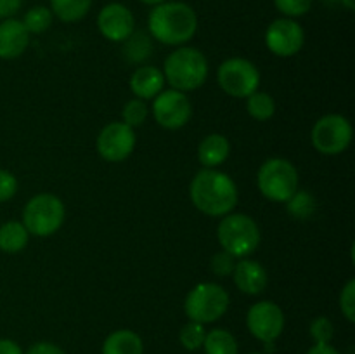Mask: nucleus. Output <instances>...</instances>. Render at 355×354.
Returning <instances> with one entry per match:
<instances>
[{
  "mask_svg": "<svg viewBox=\"0 0 355 354\" xmlns=\"http://www.w3.org/2000/svg\"><path fill=\"white\" fill-rule=\"evenodd\" d=\"M17 193V179L9 170L0 169V203L9 201Z\"/></svg>",
  "mask_w": 355,
  "mask_h": 354,
  "instance_id": "33",
  "label": "nucleus"
},
{
  "mask_svg": "<svg viewBox=\"0 0 355 354\" xmlns=\"http://www.w3.org/2000/svg\"><path fill=\"white\" fill-rule=\"evenodd\" d=\"M52 10L45 6H35L24 14L23 17V24L24 28L28 30V33H35V35H40L44 31H47L52 24Z\"/></svg>",
  "mask_w": 355,
  "mask_h": 354,
  "instance_id": "26",
  "label": "nucleus"
},
{
  "mask_svg": "<svg viewBox=\"0 0 355 354\" xmlns=\"http://www.w3.org/2000/svg\"><path fill=\"white\" fill-rule=\"evenodd\" d=\"M30 233L23 222L9 221L0 226V250L6 253H17L26 248Z\"/></svg>",
  "mask_w": 355,
  "mask_h": 354,
  "instance_id": "20",
  "label": "nucleus"
},
{
  "mask_svg": "<svg viewBox=\"0 0 355 354\" xmlns=\"http://www.w3.org/2000/svg\"><path fill=\"white\" fill-rule=\"evenodd\" d=\"M342 2V6L345 7L347 10H354L355 9V0H340Z\"/></svg>",
  "mask_w": 355,
  "mask_h": 354,
  "instance_id": "38",
  "label": "nucleus"
},
{
  "mask_svg": "<svg viewBox=\"0 0 355 354\" xmlns=\"http://www.w3.org/2000/svg\"><path fill=\"white\" fill-rule=\"evenodd\" d=\"M23 6V0H0V19L12 17Z\"/></svg>",
  "mask_w": 355,
  "mask_h": 354,
  "instance_id": "34",
  "label": "nucleus"
},
{
  "mask_svg": "<svg viewBox=\"0 0 355 354\" xmlns=\"http://www.w3.org/2000/svg\"><path fill=\"white\" fill-rule=\"evenodd\" d=\"M0 354H23L19 344L10 339H0Z\"/></svg>",
  "mask_w": 355,
  "mask_h": 354,
  "instance_id": "36",
  "label": "nucleus"
},
{
  "mask_svg": "<svg viewBox=\"0 0 355 354\" xmlns=\"http://www.w3.org/2000/svg\"><path fill=\"white\" fill-rule=\"evenodd\" d=\"M130 90L137 99H155L165 87V76L156 66H139L130 76Z\"/></svg>",
  "mask_w": 355,
  "mask_h": 354,
  "instance_id": "17",
  "label": "nucleus"
},
{
  "mask_svg": "<svg viewBox=\"0 0 355 354\" xmlns=\"http://www.w3.org/2000/svg\"><path fill=\"white\" fill-rule=\"evenodd\" d=\"M142 3H146V6H159V3H163V2H166V0H141Z\"/></svg>",
  "mask_w": 355,
  "mask_h": 354,
  "instance_id": "39",
  "label": "nucleus"
},
{
  "mask_svg": "<svg viewBox=\"0 0 355 354\" xmlns=\"http://www.w3.org/2000/svg\"><path fill=\"white\" fill-rule=\"evenodd\" d=\"M205 337H207L205 325H201V323H196V321H189L187 325L182 326L179 339L184 349L198 351L200 347H203Z\"/></svg>",
  "mask_w": 355,
  "mask_h": 354,
  "instance_id": "28",
  "label": "nucleus"
},
{
  "mask_svg": "<svg viewBox=\"0 0 355 354\" xmlns=\"http://www.w3.org/2000/svg\"><path fill=\"white\" fill-rule=\"evenodd\" d=\"M92 0H51V10L62 23H76L89 14Z\"/></svg>",
  "mask_w": 355,
  "mask_h": 354,
  "instance_id": "22",
  "label": "nucleus"
},
{
  "mask_svg": "<svg viewBox=\"0 0 355 354\" xmlns=\"http://www.w3.org/2000/svg\"><path fill=\"white\" fill-rule=\"evenodd\" d=\"M252 354H259V353H252Z\"/></svg>",
  "mask_w": 355,
  "mask_h": 354,
  "instance_id": "40",
  "label": "nucleus"
},
{
  "mask_svg": "<svg viewBox=\"0 0 355 354\" xmlns=\"http://www.w3.org/2000/svg\"><path fill=\"white\" fill-rule=\"evenodd\" d=\"M148 30L162 44L184 45L196 35L198 16L187 3L166 0L153 7L148 17Z\"/></svg>",
  "mask_w": 355,
  "mask_h": 354,
  "instance_id": "2",
  "label": "nucleus"
},
{
  "mask_svg": "<svg viewBox=\"0 0 355 354\" xmlns=\"http://www.w3.org/2000/svg\"><path fill=\"white\" fill-rule=\"evenodd\" d=\"M236 262H238V260H236L234 255H231V253H227L225 250H222V252L215 253V255L211 257V260H210L211 273L217 274V276H220V278L232 276Z\"/></svg>",
  "mask_w": 355,
  "mask_h": 354,
  "instance_id": "30",
  "label": "nucleus"
},
{
  "mask_svg": "<svg viewBox=\"0 0 355 354\" xmlns=\"http://www.w3.org/2000/svg\"><path fill=\"white\" fill-rule=\"evenodd\" d=\"M217 80L220 89L227 96L246 99L252 96L260 85V71L252 61L245 58L225 59L217 71Z\"/></svg>",
  "mask_w": 355,
  "mask_h": 354,
  "instance_id": "8",
  "label": "nucleus"
},
{
  "mask_svg": "<svg viewBox=\"0 0 355 354\" xmlns=\"http://www.w3.org/2000/svg\"><path fill=\"white\" fill-rule=\"evenodd\" d=\"M217 239L222 250L234 255L236 259H245L255 252L260 245V228L246 214H227L222 217L217 228Z\"/></svg>",
  "mask_w": 355,
  "mask_h": 354,
  "instance_id": "4",
  "label": "nucleus"
},
{
  "mask_svg": "<svg viewBox=\"0 0 355 354\" xmlns=\"http://www.w3.org/2000/svg\"><path fill=\"white\" fill-rule=\"evenodd\" d=\"M335 335V326L326 316H319L311 323V337L315 344H329Z\"/></svg>",
  "mask_w": 355,
  "mask_h": 354,
  "instance_id": "31",
  "label": "nucleus"
},
{
  "mask_svg": "<svg viewBox=\"0 0 355 354\" xmlns=\"http://www.w3.org/2000/svg\"><path fill=\"white\" fill-rule=\"evenodd\" d=\"M30 33L23 21L7 17L0 23V59H16L26 52Z\"/></svg>",
  "mask_w": 355,
  "mask_h": 354,
  "instance_id": "15",
  "label": "nucleus"
},
{
  "mask_svg": "<svg viewBox=\"0 0 355 354\" xmlns=\"http://www.w3.org/2000/svg\"><path fill=\"white\" fill-rule=\"evenodd\" d=\"M231 155V142L222 134H208L198 146V160L205 169H218Z\"/></svg>",
  "mask_w": 355,
  "mask_h": 354,
  "instance_id": "18",
  "label": "nucleus"
},
{
  "mask_svg": "<svg viewBox=\"0 0 355 354\" xmlns=\"http://www.w3.org/2000/svg\"><path fill=\"white\" fill-rule=\"evenodd\" d=\"M203 347L207 354H238V342L234 335L224 328H215L208 332Z\"/></svg>",
  "mask_w": 355,
  "mask_h": 354,
  "instance_id": "23",
  "label": "nucleus"
},
{
  "mask_svg": "<svg viewBox=\"0 0 355 354\" xmlns=\"http://www.w3.org/2000/svg\"><path fill=\"white\" fill-rule=\"evenodd\" d=\"M123 58L127 62L132 65H139L144 62L146 59L151 58L153 54V42L146 31H134L127 40L123 42Z\"/></svg>",
  "mask_w": 355,
  "mask_h": 354,
  "instance_id": "21",
  "label": "nucleus"
},
{
  "mask_svg": "<svg viewBox=\"0 0 355 354\" xmlns=\"http://www.w3.org/2000/svg\"><path fill=\"white\" fill-rule=\"evenodd\" d=\"M307 354H338V351L331 344H315L309 349Z\"/></svg>",
  "mask_w": 355,
  "mask_h": 354,
  "instance_id": "37",
  "label": "nucleus"
},
{
  "mask_svg": "<svg viewBox=\"0 0 355 354\" xmlns=\"http://www.w3.org/2000/svg\"><path fill=\"white\" fill-rule=\"evenodd\" d=\"M232 278H234L238 290L246 295L262 294L267 288V283H269L266 267L262 264L255 262V260L246 259V257L236 262Z\"/></svg>",
  "mask_w": 355,
  "mask_h": 354,
  "instance_id": "16",
  "label": "nucleus"
},
{
  "mask_svg": "<svg viewBox=\"0 0 355 354\" xmlns=\"http://www.w3.org/2000/svg\"><path fill=\"white\" fill-rule=\"evenodd\" d=\"M312 2L314 0H274V6L284 17L293 19V17L305 16L312 9Z\"/></svg>",
  "mask_w": 355,
  "mask_h": 354,
  "instance_id": "29",
  "label": "nucleus"
},
{
  "mask_svg": "<svg viewBox=\"0 0 355 354\" xmlns=\"http://www.w3.org/2000/svg\"><path fill=\"white\" fill-rule=\"evenodd\" d=\"M352 125L342 115H324L314 124L311 132L312 146L321 155L335 156L345 151L352 142Z\"/></svg>",
  "mask_w": 355,
  "mask_h": 354,
  "instance_id": "9",
  "label": "nucleus"
},
{
  "mask_svg": "<svg viewBox=\"0 0 355 354\" xmlns=\"http://www.w3.org/2000/svg\"><path fill=\"white\" fill-rule=\"evenodd\" d=\"M246 326L255 339L272 344L284 330V312L276 302L260 301L248 309Z\"/></svg>",
  "mask_w": 355,
  "mask_h": 354,
  "instance_id": "11",
  "label": "nucleus"
},
{
  "mask_svg": "<svg viewBox=\"0 0 355 354\" xmlns=\"http://www.w3.org/2000/svg\"><path fill=\"white\" fill-rule=\"evenodd\" d=\"M26 354H66L61 347H58L55 344L51 342H38L28 349Z\"/></svg>",
  "mask_w": 355,
  "mask_h": 354,
  "instance_id": "35",
  "label": "nucleus"
},
{
  "mask_svg": "<svg viewBox=\"0 0 355 354\" xmlns=\"http://www.w3.org/2000/svg\"><path fill=\"white\" fill-rule=\"evenodd\" d=\"M142 339L132 330H116L106 337L103 344V354H142Z\"/></svg>",
  "mask_w": 355,
  "mask_h": 354,
  "instance_id": "19",
  "label": "nucleus"
},
{
  "mask_svg": "<svg viewBox=\"0 0 355 354\" xmlns=\"http://www.w3.org/2000/svg\"><path fill=\"white\" fill-rule=\"evenodd\" d=\"M148 115H149L148 103L142 99H137V97L128 101V103L123 106V111H121L123 124L132 128L141 127V125L148 120Z\"/></svg>",
  "mask_w": 355,
  "mask_h": 354,
  "instance_id": "27",
  "label": "nucleus"
},
{
  "mask_svg": "<svg viewBox=\"0 0 355 354\" xmlns=\"http://www.w3.org/2000/svg\"><path fill=\"white\" fill-rule=\"evenodd\" d=\"M231 298L227 290L217 283H198L184 301V312L191 321L214 323L227 312Z\"/></svg>",
  "mask_w": 355,
  "mask_h": 354,
  "instance_id": "7",
  "label": "nucleus"
},
{
  "mask_svg": "<svg viewBox=\"0 0 355 354\" xmlns=\"http://www.w3.org/2000/svg\"><path fill=\"white\" fill-rule=\"evenodd\" d=\"M246 111L257 121H267L276 113V101L270 94L255 90L252 96L246 97Z\"/></svg>",
  "mask_w": 355,
  "mask_h": 354,
  "instance_id": "24",
  "label": "nucleus"
},
{
  "mask_svg": "<svg viewBox=\"0 0 355 354\" xmlns=\"http://www.w3.org/2000/svg\"><path fill=\"white\" fill-rule=\"evenodd\" d=\"M286 210L297 221H309L315 214V198L307 191L298 189L286 201Z\"/></svg>",
  "mask_w": 355,
  "mask_h": 354,
  "instance_id": "25",
  "label": "nucleus"
},
{
  "mask_svg": "<svg viewBox=\"0 0 355 354\" xmlns=\"http://www.w3.org/2000/svg\"><path fill=\"white\" fill-rule=\"evenodd\" d=\"M194 207L210 217H224L238 205V186L218 169H203L193 177L189 187Z\"/></svg>",
  "mask_w": 355,
  "mask_h": 354,
  "instance_id": "1",
  "label": "nucleus"
},
{
  "mask_svg": "<svg viewBox=\"0 0 355 354\" xmlns=\"http://www.w3.org/2000/svg\"><path fill=\"white\" fill-rule=\"evenodd\" d=\"M163 76L179 92L196 90L207 82L208 61L201 51L194 47H179L170 52L163 65Z\"/></svg>",
  "mask_w": 355,
  "mask_h": 354,
  "instance_id": "3",
  "label": "nucleus"
},
{
  "mask_svg": "<svg viewBox=\"0 0 355 354\" xmlns=\"http://www.w3.org/2000/svg\"><path fill=\"white\" fill-rule=\"evenodd\" d=\"M97 28L110 42H125L135 31L134 14L123 3L111 2L101 9Z\"/></svg>",
  "mask_w": 355,
  "mask_h": 354,
  "instance_id": "14",
  "label": "nucleus"
},
{
  "mask_svg": "<svg viewBox=\"0 0 355 354\" xmlns=\"http://www.w3.org/2000/svg\"><path fill=\"white\" fill-rule=\"evenodd\" d=\"M193 108L189 97L175 89L162 90L153 103V117L156 124L168 130L182 128L191 120Z\"/></svg>",
  "mask_w": 355,
  "mask_h": 354,
  "instance_id": "10",
  "label": "nucleus"
},
{
  "mask_svg": "<svg viewBox=\"0 0 355 354\" xmlns=\"http://www.w3.org/2000/svg\"><path fill=\"white\" fill-rule=\"evenodd\" d=\"M64 203L51 193L35 194L28 200L23 210V224L28 233L38 238H47L58 233L64 224Z\"/></svg>",
  "mask_w": 355,
  "mask_h": 354,
  "instance_id": "5",
  "label": "nucleus"
},
{
  "mask_svg": "<svg viewBox=\"0 0 355 354\" xmlns=\"http://www.w3.org/2000/svg\"><path fill=\"white\" fill-rule=\"evenodd\" d=\"M298 170L290 160L269 158L262 163L257 174L259 189L267 200L286 203L298 191Z\"/></svg>",
  "mask_w": 355,
  "mask_h": 354,
  "instance_id": "6",
  "label": "nucleus"
},
{
  "mask_svg": "<svg viewBox=\"0 0 355 354\" xmlns=\"http://www.w3.org/2000/svg\"><path fill=\"white\" fill-rule=\"evenodd\" d=\"M305 44V31L295 19L279 17L266 30V45L274 56L291 58L302 51Z\"/></svg>",
  "mask_w": 355,
  "mask_h": 354,
  "instance_id": "13",
  "label": "nucleus"
},
{
  "mask_svg": "<svg viewBox=\"0 0 355 354\" xmlns=\"http://www.w3.org/2000/svg\"><path fill=\"white\" fill-rule=\"evenodd\" d=\"M135 132L123 121H111L97 135V151L110 163L127 160L134 153Z\"/></svg>",
  "mask_w": 355,
  "mask_h": 354,
  "instance_id": "12",
  "label": "nucleus"
},
{
  "mask_svg": "<svg viewBox=\"0 0 355 354\" xmlns=\"http://www.w3.org/2000/svg\"><path fill=\"white\" fill-rule=\"evenodd\" d=\"M340 309L350 323L355 321V280L347 281L340 294Z\"/></svg>",
  "mask_w": 355,
  "mask_h": 354,
  "instance_id": "32",
  "label": "nucleus"
}]
</instances>
